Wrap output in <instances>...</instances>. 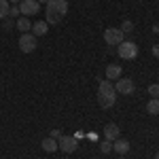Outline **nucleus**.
<instances>
[{
  "label": "nucleus",
  "mask_w": 159,
  "mask_h": 159,
  "mask_svg": "<svg viewBox=\"0 0 159 159\" xmlns=\"http://www.w3.org/2000/svg\"><path fill=\"white\" fill-rule=\"evenodd\" d=\"M66 13H68V2L66 0H49L47 2V19L45 21L49 25H55L66 17Z\"/></svg>",
  "instance_id": "obj_1"
},
{
  "label": "nucleus",
  "mask_w": 159,
  "mask_h": 159,
  "mask_svg": "<svg viewBox=\"0 0 159 159\" xmlns=\"http://www.w3.org/2000/svg\"><path fill=\"white\" fill-rule=\"evenodd\" d=\"M98 102L102 108H112L117 102V91H115V83H110L108 79L102 81L100 79V87H98Z\"/></svg>",
  "instance_id": "obj_2"
},
{
  "label": "nucleus",
  "mask_w": 159,
  "mask_h": 159,
  "mask_svg": "<svg viewBox=\"0 0 159 159\" xmlns=\"http://www.w3.org/2000/svg\"><path fill=\"white\" fill-rule=\"evenodd\" d=\"M125 34L121 32V28H106L104 30V43L110 45V47H117V45H121L123 40H125Z\"/></svg>",
  "instance_id": "obj_3"
},
{
  "label": "nucleus",
  "mask_w": 159,
  "mask_h": 159,
  "mask_svg": "<svg viewBox=\"0 0 159 159\" xmlns=\"http://www.w3.org/2000/svg\"><path fill=\"white\" fill-rule=\"evenodd\" d=\"M117 47H119V57L121 60H134L138 55V45L132 43V40H123L121 45H117Z\"/></svg>",
  "instance_id": "obj_4"
},
{
  "label": "nucleus",
  "mask_w": 159,
  "mask_h": 159,
  "mask_svg": "<svg viewBox=\"0 0 159 159\" xmlns=\"http://www.w3.org/2000/svg\"><path fill=\"white\" fill-rule=\"evenodd\" d=\"M57 148L70 155V153H74V151L79 148V140H76L74 136H60V138H57Z\"/></svg>",
  "instance_id": "obj_5"
},
{
  "label": "nucleus",
  "mask_w": 159,
  "mask_h": 159,
  "mask_svg": "<svg viewBox=\"0 0 159 159\" xmlns=\"http://www.w3.org/2000/svg\"><path fill=\"white\" fill-rule=\"evenodd\" d=\"M40 11V4H38L36 0H21L19 2V13H21V17H32V15H36Z\"/></svg>",
  "instance_id": "obj_6"
},
{
  "label": "nucleus",
  "mask_w": 159,
  "mask_h": 159,
  "mask_svg": "<svg viewBox=\"0 0 159 159\" xmlns=\"http://www.w3.org/2000/svg\"><path fill=\"white\" fill-rule=\"evenodd\" d=\"M36 47H38L36 45V36H34L32 32H25V34L19 36V49L24 51V53H32Z\"/></svg>",
  "instance_id": "obj_7"
},
{
  "label": "nucleus",
  "mask_w": 159,
  "mask_h": 159,
  "mask_svg": "<svg viewBox=\"0 0 159 159\" xmlns=\"http://www.w3.org/2000/svg\"><path fill=\"white\" fill-rule=\"evenodd\" d=\"M115 91H117V93H123V96H132V93L136 91L134 81H132V79H125V76L117 79V83H115Z\"/></svg>",
  "instance_id": "obj_8"
},
{
  "label": "nucleus",
  "mask_w": 159,
  "mask_h": 159,
  "mask_svg": "<svg viewBox=\"0 0 159 159\" xmlns=\"http://www.w3.org/2000/svg\"><path fill=\"white\" fill-rule=\"evenodd\" d=\"M119 134H121V129H119L117 123H108V125H104V140L115 142V140L119 138Z\"/></svg>",
  "instance_id": "obj_9"
},
{
  "label": "nucleus",
  "mask_w": 159,
  "mask_h": 159,
  "mask_svg": "<svg viewBox=\"0 0 159 159\" xmlns=\"http://www.w3.org/2000/svg\"><path fill=\"white\" fill-rule=\"evenodd\" d=\"M112 151H115L117 155H127V153H129V142L123 140V138H117V140L112 142Z\"/></svg>",
  "instance_id": "obj_10"
},
{
  "label": "nucleus",
  "mask_w": 159,
  "mask_h": 159,
  "mask_svg": "<svg viewBox=\"0 0 159 159\" xmlns=\"http://www.w3.org/2000/svg\"><path fill=\"white\" fill-rule=\"evenodd\" d=\"M121 66L119 64H110V66H106V79L108 81H117V79H121Z\"/></svg>",
  "instance_id": "obj_11"
},
{
  "label": "nucleus",
  "mask_w": 159,
  "mask_h": 159,
  "mask_svg": "<svg viewBox=\"0 0 159 159\" xmlns=\"http://www.w3.org/2000/svg\"><path fill=\"white\" fill-rule=\"evenodd\" d=\"M47 32H49V24H47V21H34V25H32V34H34L36 38L45 36Z\"/></svg>",
  "instance_id": "obj_12"
},
{
  "label": "nucleus",
  "mask_w": 159,
  "mask_h": 159,
  "mask_svg": "<svg viewBox=\"0 0 159 159\" xmlns=\"http://www.w3.org/2000/svg\"><path fill=\"white\" fill-rule=\"evenodd\" d=\"M40 147H43V151H45V153H55V151H60V148H57V140H55V138H45V140H43V142H40Z\"/></svg>",
  "instance_id": "obj_13"
},
{
  "label": "nucleus",
  "mask_w": 159,
  "mask_h": 159,
  "mask_svg": "<svg viewBox=\"0 0 159 159\" xmlns=\"http://www.w3.org/2000/svg\"><path fill=\"white\" fill-rule=\"evenodd\" d=\"M15 25H17V30H19L21 34H25V32L32 30V21H30L28 17H17V19H15Z\"/></svg>",
  "instance_id": "obj_14"
},
{
  "label": "nucleus",
  "mask_w": 159,
  "mask_h": 159,
  "mask_svg": "<svg viewBox=\"0 0 159 159\" xmlns=\"http://www.w3.org/2000/svg\"><path fill=\"white\" fill-rule=\"evenodd\" d=\"M147 112H148V115H159V98H151V100H148Z\"/></svg>",
  "instance_id": "obj_15"
},
{
  "label": "nucleus",
  "mask_w": 159,
  "mask_h": 159,
  "mask_svg": "<svg viewBox=\"0 0 159 159\" xmlns=\"http://www.w3.org/2000/svg\"><path fill=\"white\" fill-rule=\"evenodd\" d=\"M9 9H11L9 0H0V19H7L9 17Z\"/></svg>",
  "instance_id": "obj_16"
},
{
  "label": "nucleus",
  "mask_w": 159,
  "mask_h": 159,
  "mask_svg": "<svg viewBox=\"0 0 159 159\" xmlns=\"http://www.w3.org/2000/svg\"><path fill=\"white\" fill-rule=\"evenodd\" d=\"M121 32L123 34H132V32H134V24H132L129 19H125V21L121 24Z\"/></svg>",
  "instance_id": "obj_17"
},
{
  "label": "nucleus",
  "mask_w": 159,
  "mask_h": 159,
  "mask_svg": "<svg viewBox=\"0 0 159 159\" xmlns=\"http://www.w3.org/2000/svg\"><path fill=\"white\" fill-rule=\"evenodd\" d=\"M100 151H102L104 155H106V153H110V151H112V142H108V140H104V142L100 144Z\"/></svg>",
  "instance_id": "obj_18"
},
{
  "label": "nucleus",
  "mask_w": 159,
  "mask_h": 159,
  "mask_svg": "<svg viewBox=\"0 0 159 159\" xmlns=\"http://www.w3.org/2000/svg\"><path fill=\"white\" fill-rule=\"evenodd\" d=\"M148 96H151V98H159V85H151L148 87Z\"/></svg>",
  "instance_id": "obj_19"
},
{
  "label": "nucleus",
  "mask_w": 159,
  "mask_h": 159,
  "mask_svg": "<svg viewBox=\"0 0 159 159\" xmlns=\"http://www.w3.org/2000/svg\"><path fill=\"white\" fill-rule=\"evenodd\" d=\"M17 15H19V7L13 4L11 9H9V17H11V19H17Z\"/></svg>",
  "instance_id": "obj_20"
},
{
  "label": "nucleus",
  "mask_w": 159,
  "mask_h": 159,
  "mask_svg": "<svg viewBox=\"0 0 159 159\" xmlns=\"http://www.w3.org/2000/svg\"><path fill=\"white\" fill-rule=\"evenodd\" d=\"M13 25H15V19H11V17H7V19H4V30L9 32V30H13Z\"/></svg>",
  "instance_id": "obj_21"
},
{
  "label": "nucleus",
  "mask_w": 159,
  "mask_h": 159,
  "mask_svg": "<svg viewBox=\"0 0 159 159\" xmlns=\"http://www.w3.org/2000/svg\"><path fill=\"white\" fill-rule=\"evenodd\" d=\"M60 136H61V132H60V129H51V138H55V140H57Z\"/></svg>",
  "instance_id": "obj_22"
},
{
  "label": "nucleus",
  "mask_w": 159,
  "mask_h": 159,
  "mask_svg": "<svg viewBox=\"0 0 159 159\" xmlns=\"http://www.w3.org/2000/svg\"><path fill=\"white\" fill-rule=\"evenodd\" d=\"M153 55L159 57V45H153Z\"/></svg>",
  "instance_id": "obj_23"
},
{
  "label": "nucleus",
  "mask_w": 159,
  "mask_h": 159,
  "mask_svg": "<svg viewBox=\"0 0 159 159\" xmlns=\"http://www.w3.org/2000/svg\"><path fill=\"white\" fill-rule=\"evenodd\" d=\"M21 0H9V4H19Z\"/></svg>",
  "instance_id": "obj_24"
},
{
  "label": "nucleus",
  "mask_w": 159,
  "mask_h": 159,
  "mask_svg": "<svg viewBox=\"0 0 159 159\" xmlns=\"http://www.w3.org/2000/svg\"><path fill=\"white\" fill-rule=\"evenodd\" d=\"M153 32H155V34H159V25H153Z\"/></svg>",
  "instance_id": "obj_25"
},
{
  "label": "nucleus",
  "mask_w": 159,
  "mask_h": 159,
  "mask_svg": "<svg viewBox=\"0 0 159 159\" xmlns=\"http://www.w3.org/2000/svg\"><path fill=\"white\" fill-rule=\"evenodd\" d=\"M38 4H43V2H45V4H47V2H49V0H36Z\"/></svg>",
  "instance_id": "obj_26"
},
{
  "label": "nucleus",
  "mask_w": 159,
  "mask_h": 159,
  "mask_svg": "<svg viewBox=\"0 0 159 159\" xmlns=\"http://www.w3.org/2000/svg\"><path fill=\"white\" fill-rule=\"evenodd\" d=\"M155 159H159V151H157V153H155Z\"/></svg>",
  "instance_id": "obj_27"
}]
</instances>
